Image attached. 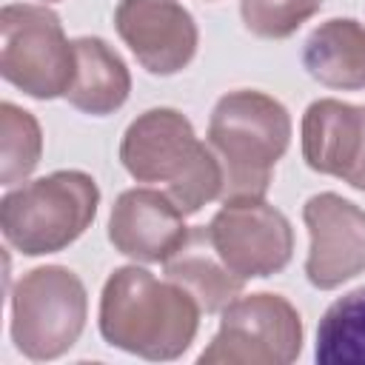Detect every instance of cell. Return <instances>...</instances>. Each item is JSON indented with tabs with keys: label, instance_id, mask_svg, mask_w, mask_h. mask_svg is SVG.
Here are the masks:
<instances>
[{
	"label": "cell",
	"instance_id": "obj_1",
	"mask_svg": "<svg viewBox=\"0 0 365 365\" xmlns=\"http://www.w3.org/2000/svg\"><path fill=\"white\" fill-rule=\"evenodd\" d=\"M200 305L177 282L148 268H114L100 294L97 325L111 348L151 362L180 359L200 331Z\"/></svg>",
	"mask_w": 365,
	"mask_h": 365
},
{
	"label": "cell",
	"instance_id": "obj_2",
	"mask_svg": "<svg viewBox=\"0 0 365 365\" xmlns=\"http://www.w3.org/2000/svg\"><path fill=\"white\" fill-rule=\"evenodd\" d=\"M120 163L137 180L163 185V191L188 217L211 200H220L222 168L191 120L168 106L148 108L128 123L120 140Z\"/></svg>",
	"mask_w": 365,
	"mask_h": 365
},
{
	"label": "cell",
	"instance_id": "obj_3",
	"mask_svg": "<svg viewBox=\"0 0 365 365\" xmlns=\"http://www.w3.org/2000/svg\"><path fill=\"white\" fill-rule=\"evenodd\" d=\"M291 114L277 97L257 88L222 94L205 137L222 168L220 202L265 200L274 165L291 145Z\"/></svg>",
	"mask_w": 365,
	"mask_h": 365
},
{
	"label": "cell",
	"instance_id": "obj_4",
	"mask_svg": "<svg viewBox=\"0 0 365 365\" xmlns=\"http://www.w3.org/2000/svg\"><path fill=\"white\" fill-rule=\"evenodd\" d=\"M100 188L77 168L51 171L11 188L0 200L3 240L23 257L57 254L77 242L94 222Z\"/></svg>",
	"mask_w": 365,
	"mask_h": 365
},
{
	"label": "cell",
	"instance_id": "obj_5",
	"mask_svg": "<svg viewBox=\"0 0 365 365\" xmlns=\"http://www.w3.org/2000/svg\"><path fill=\"white\" fill-rule=\"evenodd\" d=\"M11 342L34 362L68 354L88 319V294L83 279L66 265H40L26 271L11 294Z\"/></svg>",
	"mask_w": 365,
	"mask_h": 365
},
{
	"label": "cell",
	"instance_id": "obj_6",
	"mask_svg": "<svg viewBox=\"0 0 365 365\" xmlns=\"http://www.w3.org/2000/svg\"><path fill=\"white\" fill-rule=\"evenodd\" d=\"M74 68V40L66 37L57 11L37 3L0 9V74L9 86L34 100L66 97Z\"/></svg>",
	"mask_w": 365,
	"mask_h": 365
},
{
	"label": "cell",
	"instance_id": "obj_7",
	"mask_svg": "<svg viewBox=\"0 0 365 365\" xmlns=\"http://www.w3.org/2000/svg\"><path fill=\"white\" fill-rule=\"evenodd\" d=\"M302 317L271 291L240 294L220 311V328L200 365H291L302 354Z\"/></svg>",
	"mask_w": 365,
	"mask_h": 365
},
{
	"label": "cell",
	"instance_id": "obj_8",
	"mask_svg": "<svg viewBox=\"0 0 365 365\" xmlns=\"http://www.w3.org/2000/svg\"><path fill=\"white\" fill-rule=\"evenodd\" d=\"M208 237L220 259L240 279L274 277L294 257V228L265 200L222 202L208 222Z\"/></svg>",
	"mask_w": 365,
	"mask_h": 365
},
{
	"label": "cell",
	"instance_id": "obj_9",
	"mask_svg": "<svg viewBox=\"0 0 365 365\" xmlns=\"http://www.w3.org/2000/svg\"><path fill=\"white\" fill-rule=\"evenodd\" d=\"M302 222L311 237L305 277L314 288L334 291L365 274V208L342 194L322 191L305 200Z\"/></svg>",
	"mask_w": 365,
	"mask_h": 365
},
{
	"label": "cell",
	"instance_id": "obj_10",
	"mask_svg": "<svg viewBox=\"0 0 365 365\" xmlns=\"http://www.w3.org/2000/svg\"><path fill=\"white\" fill-rule=\"evenodd\" d=\"M114 29L134 60L157 77H171L197 54L200 31L180 0H120Z\"/></svg>",
	"mask_w": 365,
	"mask_h": 365
},
{
	"label": "cell",
	"instance_id": "obj_11",
	"mask_svg": "<svg viewBox=\"0 0 365 365\" xmlns=\"http://www.w3.org/2000/svg\"><path fill=\"white\" fill-rule=\"evenodd\" d=\"M185 214L157 188L123 191L108 214V242L134 262H165L188 240Z\"/></svg>",
	"mask_w": 365,
	"mask_h": 365
},
{
	"label": "cell",
	"instance_id": "obj_12",
	"mask_svg": "<svg viewBox=\"0 0 365 365\" xmlns=\"http://www.w3.org/2000/svg\"><path fill=\"white\" fill-rule=\"evenodd\" d=\"M299 137L305 165L317 174L339 177L345 182L362 151L365 111L362 106L334 97L314 100L302 114Z\"/></svg>",
	"mask_w": 365,
	"mask_h": 365
},
{
	"label": "cell",
	"instance_id": "obj_13",
	"mask_svg": "<svg viewBox=\"0 0 365 365\" xmlns=\"http://www.w3.org/2000/svg\"><path fill=\"white\" fill-rule=\"evenodd\" d=\"M163 268L171 282L194 297L202 314H220L245 288V279H240L214 251L208 225L191 228L188 240L163 262Z\"/></svg>",
	"mask_w": 365,
	"mask_h": 365
},
{
	"label": "cell",
	"instance_id": "obj_14",
	"mask_svg": "<svg viewBox=\"0 0 365 365\" xmlns=\"http://www.w3.org/2000/svg\"><path fill=\"white\" fill-rule=\"evenodd\" d=\"M305 71L325 88H365V26L354 17H331L319 23L302 46Z\"/></svg>",
	"mask_w": 365,
	"mask_h": 365
},
{
	"label": "cell",
	"instance_id": "obj_15",
	"mask_svg": "<svg viewBox=\"0 0 365 365\" xmlns=\"http://www.w3.org/2000/svg\"><path fill=\"white\" fill-rule=\"evenodd\" d=\"M77 68L66 100L91 117L114 114L131 94V71L125 60L103 37H74Z\"/></svg>",
	"mask_w": 365,
	"mask_h": 365
},
{
	"label": "cell",
	"instance_id": "obj_16",
	"mask_svg": "<svg viewBox=\"0 0 365 365\" xmlns=\"http://www.w3.org/2000/svg\"><path fill=\"white\" fill-rule=\"evenodd\" d=\"M314 359L319 365H365V285L325 308L317 325Z\"/></svg>",
	"mask_w": 365,
	"mask_h": 365
},
{
	"label": "cell",
	"instance_id": "obj_17",
	"mask_svg": "<svg viewBox=\"0 0 365 365\" xmlns=\"http://www.w3.org/2000/svg\"><path fill=\"white\" fill-rule=\"evenodd\" d=\"M43 157V128L37 117L14 103H0V185L26 182Z\"/></svg>",
	"mask_w": 365,
	"mask_h": 365
},
{
	"label": "cell",
	"instance_id": "obj_18",
	"mask_svg": "<svg viewBox=\"0 0 365 365\" xmlns=\"http://www.w3.org/2000/svg\"><path fill=\"white\" fill-rule=\"evenodd\" d=\"M322 0H240L242 23L262 40H285L319 14Z\"/></svg>",
	"mask_w": 365,
	"mask_h": 365
},
{
	"label": "cell",
	"instance_id": "obj_19",
	"mask_svg": "<svg viewBox=\"0 0 365 365\" xmlns=\"http://www.w3.org/2000/svg\"><path fill=\"white\" fill-rule=\"evenodd\" d=\"M362 111H365V106H362ZM351 188H356V191H362L365 194V140H362V151H359V160H356V165H354V171L348 174V180H345Z\"/></svg>",
	"mask_w": 365,
	"mask_h": 365
},
{
	"label": "cell",
	"instance_id": "obj_20",
	"mask_svg": "<svg viewBox=\"0 0 365 365\" xmlns=\"http://www.w3.org/2000/svg\"><path fill=\"white\" fill-rule=\"evenodd\" d=\"M46 3H57V0H46Z\"/></svg>",
	"mask_w": 365,
	"mask_h": 365
}]
</instances>
